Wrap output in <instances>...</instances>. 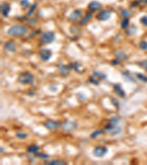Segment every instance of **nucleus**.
<instances>
[{"label":"nucleus","instance_id":"nucleus-10","mask_svg":"<svg viewBox=\"0 0 147 165\" xmlns=\"http://www.w3.org/2000/svg\"><path fill=\"white\" fill-rule=\"evenodd\" d=\"M60 123H59L58 121H55L52 120H46V122H44L43 125L46 127L47 129L49 130H54L55 128H57L59 126Z\"/></svg>","mask_w":147,"mask_h":165},{"label":"nucleus","instance_id":"nucleus-21","mask_svg":"<svg viewBox=\"0 0 147 165\" xmlns=\"http://www.w3.org/2000/svg\"><path fill=\"white\" fill-rule=\"evenodd\" d=\"M48 164H51V165H65L66 164V163L63 161H60V160H53L52 162H48Z\"/></svg>","mask_w":147,"mask_h":165},{"label":"nucleus","instance_id":"nucleus-30","mask_svg":"<svg viewBox=\"0 0 147 165\" xmlns=\"http://www.w3.org/2000/svg\"><path fill=\"white\" fill-rule=\"evenodd\" d=\"M139 65L141 66L143 69H144V70L147 71V60H143V61L140 62Z\"/></svg>","mask_w":147,"mask_h":165},{"label":"nucleus","instance_id":"nucleus-20","mask_svg":"<svg viewBox=\"0 0 147 165\" xmlns=\"http://www.w3.org/2000/svg\"><path fill=\"white\" fill-rule=\"evenodd\" d=\"M71 67L73 68L76 71L78 72V73H81L82 70H83V66H82V65H80V63H77V62H76V63H74V64H72Z\"/></svg>","mask_w":147,"mask_h":165},{"label":"nucleus","instance_id":"nucleus-23","mask_svg":"<svg viewBox=\"0 0 147 165\" xmlns=\"http://www.w3.org/2000/svg\"><path fill=\"white\" fill-rule=\"evenodd\" d=\"M94 77H95L96 78H100L102 79H106V75L103 74L101 72L97 71V70H95L94 72Z\"/></svg>","mask_w":147,"mask_h":165},{"label":"nucleus","instance_id":"nucleus-15","mask_svg":"<svg viewBox=\"0 0 147 165\" xmlns=\"http://www.w3.org/2000/svg\"><path fill=\"white\" fill-rule=\"evenodd\" d=\"M5 49L7 52H14L16 51V46H15V43L13 41H8L5 43Z\"/></svg>","mask_w":147,"mask_h":165},{"label":"nucleus","instance_id":"nucleus-37","mask_svg":"<svg viewBox=\"0 0 147 165\" xmlns=\"http://www.w3.org/2000/svg\"><path fill=\"white\" fill-rule=\"evenodd\" d=\"M35 8H36V4H35V5H33L32 7H31L30 10H29V12H28V15H31V14L33 13L34 10H35Z\"/></svg>","mask_w":147,"mask_h":165},{"label":"nucleus","instance_id":"nucleus-33","mask_svg":"<svg viewBox=\"0 0 147 165\" xmlns=\"http://www.w3.org/2000/svg\"><path fill=\"white\" fill-rule=\"evenodd\" d=\"M141 22L142 24H144V26H147V16L146 15H144V16L141 17Z\"/></svg>","mask_w":147,"mask_h":165},{"label":"nucleus","instance_id":"nucleus-6","mask_svg":"<svg viewBox=\"0 0 147 165\" xmlns=\"http://www.w3.org/2000/svg\"><path fill=\"white\" fill-rule=\"evenodd\" d=\"M107 148L104 146H97L93 151V154L96 157H103L107 153Z\"/></svg>","mask_w":147,"mask_h":165},{"label":"nucleus","instance_id":"nucleus-1","mask_svg":"<svg viewBox=\"0 0 147 165\" xmlns=\"http://www.w3.org/2000/svg\"><path fill=\"white\" fill-rule=\"evenodd\" d=\"M28 32V28L22 24H16L11 26L8 30V34L13 37H22Z\"/></svg>","mask_w":147,"mask_h":165},{"label":"nucleus","instance_id":"nucleus-39","mask_svg":"<svg viewBox=\"0 0 147 165\" xmlns=\"http://www.w3.org/2000/svg\"><path fill=\"white\" fill-rule=\"evenodd\" d=\"M119 60H117V59H115V60H113V62H112V63H113V65H117L118 64V63H119Z\"/></svg>","mask_w":147,"mask_h":165},{"label":"nucleus","instance_id":"nucleus-28","mask_svg":"<svg viewBox=\"0 0 147 165\" xmlns=\"http://www.w3.org/2000/svg\"><path fill=\"white\" fill-rule=\"evenodd\" d=\"M15 136H17L19 139H25V138L27 137V134L25 133H23V132H17L15 134Z\"/></svg>","mask_w":147,"mask_h":165},{"label":"nucleus","instance_id":"nucleus-22","mask_svg":"<svg viewBox=\"0 0 147 165\" xmlns=\"http://www.w3.org/2000/svg\"><path fill=\"white\" fill-rule=\"evenodd\" d=\"M136 31H137V28L135 27V26H134V25H132V26H130V27H129V29H127V33L129 35H134L135 32H136Z\"/></svg>","mask_w":147,"mask_h":165},{"label":"nucleus","instance_id":"nucleus-5","mask_svg":"<svg viewBox=\"0 0 147 165\" xmlns=\"http://www.w3.org/2000/svg\"><path fill=\"white\" fill-rule=\"evenodd\" d=\"M104 130L107 131V132H109L110 134L116 135L118 134L121 132V128L120 126H118L117 125H112V124L109 123L108 125L104 127Z\"/></svg>","mask_w":147,"mask_h":165},{"label":"nucleus","instance_id":"nucleus-19","mask_svg":"<svg viewBox=\"0 0 147 165\" xmlns=\"http://www.w3.org/2000/svg\"><path fill=\"white\" fill-rule=\"evenodd\" d=\"M116 59L118 60H119V61H124V60H127V54L123 52H117Z\"/></svg>","mask_w":147,"mask_h":165},{"label":"nucleus","instance_id":"nucleus-2","mask_svg":"<svg viewBox=\"0 0 147 165\" xmlns=\"http://www.w3.org/2000/svg\"><path fill=\"white\" fill-rule=\"evenodd\" d=\"M18 81L24 84H32L34 81V76L28 71L23 72L18 76Z\"/></svg>","mask_w":147,"mask_h":165},{"label":"nucleus","instance_id":"nucleus-4","mask_svg":"<svg viewBox=\"0 0 147 165\" xmlns=\"http://www.w3.org/2000/svg\"><path fill=\"white\" fill-rule=\"evenodd\" d=\"M55 33L50 31H48V32H45L42 34V35L41 36V41L42 43H50L55 40Z\"/></svg>","mask_w":147,"mask_h":165},{"label":"nucleus","instance_id":"nucleus-13","mask_svg":"<svg viewBox=\"0 0 147 165\" xmlns=\"http://www.w3.org/2000/svg\"><path fill=\"white\" fill-rule=\"evenodd\" d=\"M113 89L115 93L117 94V95H118V96L121 97V98H124L126 95L125 92L124 91V90H123L122 87H121V86L120 85V84H115V85L113 86Z\"/></svg>","mask_w":147,"mask_h":165},{"label":"nucleus","instance_id":"nucleus-26","mask_svg":"<svg viewBox=\"0 0 147 165\" xmlns=\"http://www.w3.org/2000/svg\"><path fill=\"white\" fill-rule=\"evenodd\" d=\"M137 77H138V79H140L141 81H142L143 82H147V77L146 76L144 75L142 73H137Z\"/></svg>","mask_w":147,"mask_h":165},{"label":"nucleus","instance_id":"nucleus-38","mask_svg":"<svg viewBox=\"0 0 147 165\" xmlns=\"http://www.w3.org/2000/svg\"><path fill=\"white\" fill-rule=\"evenodd\" d=\"M138 5H139V1H134L130 4L131 7H133V8H136L138 6Z\"/></svg>","mask_w":147,"mask_h":165},{"label":"nucleus","instance_id":"nucleus-35","mask_svg":"<svg viewBox=\"0 0 147 165\" xmlns=\"http://www.w3.org/2000/svg\"><path fill=\"white\" fill-rule=\"evenodd\" d=\"M90 83L96 84V85H99V81H97V80L96 79V77H94V76L91 77V78H90Z\"/></svg>","mask_w":147,"mask_h":165},{"label":"nucleus","instance_id":"nucleus-36","mask_svg":"<svg viewBox=\"0 0 147 165\" xmlns=\"http://www.w3.org/2000/svg\"><path fill=\"white\" fill-rule=\"evenodd\" d=\"M111 102H112L114 106H116L117 108L119 107V104H118V102L117 101L116 99H115V98H112V99H111Z\"/></svg>","mask_w":147,"mask_h":165},{"label":"nucleus","instance_id":"nucleus-8","mask_svg":"<svg viewBox=\"0 0 147 165\" xmlns=\"http://www.w3.org/2000/svg\"><path fill=\"white\" fill-rule=\"evenodd\" d=\"M111 16V11L108 10H102L97 15V18L99 21H107Z\"/></svg>","mask_w":147,"mask_h":165},{"label":"nucleus","instance_id":"nucleus-7","mask_svg":"<svg viewBox=\"0 0 147 165\" xmlns=\"http://www.w3.org/2000/svg\"><path fill=\"white\" fill-rule=\"evenodd\" d=\"M83 17V11L81 10H75L69 15V20L71 22H76L80 21Z\"/></svg>","mask_w":147,"mask_h":165},{"label":"nucleus","instance_id":"nucleus-34","mask_svg":"<svg viewBox=\"0 0 147 165\" xmlns=\"http://www.w3.org/2000/svg\"><path fill=\"white\" fill-rule=\"evenodd\" d=\"M37 156L38 158H40V159H47V158H49V155L46 154V153H39L37 154Z\"/></svg>","mask_w":147,"mask_h":165},{"label":"nucleus","instance_id":"nucleus-11","mask_svg":"<svg viewBox=\"0 0 147 165\" xmlns=\"http://www.w3.org/2000/svg\"><path fill=\"white\" fill-rule=\"evenodd\" d=\"M58 70L60 73L63 77H66L69 75V73L71 71V66L70 65H66L60 64L58 65Z\"/></svg>","mask_w":147,"mask_h":165},{"label":"nucleus","instance_id":"nucleus-14","mask_svg":"<svg viewBox=\"0 0 147 165\" xmlns=\"http://www.w3.org/2000/svg\"><path fill=\"white\" fill-rule=\"evenodd\" d=\"M10 10V5L9 4L6 3V2L2 4V5H1V12H2V14L4 16H8Z\"/></svg>","mask_w":147,"mask_h":165},{"label":"nucleus","instance_id":"nucleus-9","mask_svg":"<svg viewBox=\"0 0 147 165\" xmlns=\"http://www.w3.org/2000/svg\"><path fill=\"white\" fill-rule=\"evenodd\" d=\"M52 52L47 49H43L39 52V57L43 61H48L52 57Z\"/></svg>","mask_w":147,"mask_h":165},{"label":"nucleus","instance_id":"nucleus-25","mask_svg":"<svg viewBox=\"0 0 147 165\" xmlns=\"http://www.w3.org/2000/svg\"><path fill=\"white\" fill-rule=\"evenodd\" d=\"M139 48L144 51L147 50V42L146 40H141L139 43Z\"/></svg>","mask_w":147,"mask_h":165},{"label":"nucleus","instance_id":"nucleus-16","mask_svg":"<svg viewBox=\"0 0 147 165\" xmlns=\"http://www.w3.org/2000/svg\"><path fill=\"white\" fill-rule=\"evenodd\" d=\"M122 76L126 81H130V82H134V83L136 82V79H135L134 78L133 76L131 74L130 72L129 71L123 72Z\"/></svg>","mask_w":147,"mask_h":165},{"label":"nucleus","instance_id":"nucleus-32","mask_svg":"<svg viewBox=\"0 0 147 165\" xmlns=\"http://www.w3.org/2000/svg\"><path fill=\"white\" fill-rule=\"evenodd\" d=\"M20 4L23 8H27V7H28L29 5V0H22Z\"/></svg>","mask_w":147,"mask_h":165},{"label":"nucleus","instance_id":"nucleus-3","mask_svg":"<svg viewBox=\"0 0 147 165\" xmlns=\"http://www.w3.org/2000/svg\"><path fill=\"white\" fill-rule=\"evenodd\" d=\"M61 128L66 132H73L77 128V124L71 120H66L60 125Z\"/></svg>","mask_w":147,"mask_h":165},{"label":"nucleus","instance_id":"nucleus-18","mask_svg":"<svg viewBox=\"0 0 147 165\" xmlns=\"http://www.w3.org/2000/svg\"><path fill=\"white\" fill-rule=\"evenodd\" d=\"M39 150V147L36 145H30L27 148V151L29 152V153H32V154H35V153H37L38 152Z\"/></svg>","mask_w":147,"mask_h":165},{"label":"nucleus","instance_id":"nucleus-40","mask_svg":"<svg viewBox=\"0 0 147 165\" xmlns=\"http://www.w3.org/2000/svg\"><path fill=\"white\" fill-rule=\"evenodd\" d=\"M139 2H141L143 4H146L147 3V0H138Z\"/></svg>","mask_w":147,"mask_h":165},{"label":"nucleus","instance_id":"nucleus-29","mask_svg":"<svg viewBox=\"0 0 147 165\" xmlns=\"http://www.w3.org/2000/svg\"><path fill=\"white\" fill-rule=\"evenodd\" d=\"M118 121H119V118H118V117H113V118H112L111 119H110V123L112 124V125H118Z\"/></svg>","mask_w":147,"mask_h":165},{"label":"nucleus","instance_id":"nucleus-24","mask_svg":"<svg viewBox=\"0 0 147 165\" xmlns=\"http://www.w3.org/2000/svg\"><path fill=\"white\" fill-rule=\"evenodd\" d=\"M129 25V19L128 18H124L122 21H121V26L122 29H127V26Z\"/></svg>","mask_w":147,"mask_h":165},{"label":"nucleus","instance_id":"nucleus-12","mask_svg":"<svg viewBox=\"0 0 147 165\" xmlns=\"http://www.w3.org/2000/svg\"><path fill=\"white\" fill-rule=\"evenodd\" d=\"M102 8V4L99 3V2L97 1H93V2H90L88 5V8L93 12H95V11L99 10L101 9Z\"/></svg>","mask_w":147,"mask_h":165},{"label":"nucleus","instance_id":"nucleus-31","mask_svg":"<svg viewBox=\"0 0 147 165\" xmlns=\"http://www.w3.org/2000/svg\"><path fill=\"white\" fill-rule=\"evenodd\" d=\"M121 14H122V15L124 18H128V17L131 15L130 12L127 10H121Z\"/></svg>","mask_w":147,"mask_h":165},{"label":"nucleus","instance_id":"nucleus-17","mask_svg":"<svg viewBox=\"0 0 147 165\" xmlns=\"http://www.w3.org/2000/svg\"><path fill=\"white\" fill-rule=\"evenodd\" d=\"M92 17H93V15H92L91 13H88L85 16L84 18H83V19H82L81 22H80V25L83 26V25H85V24H87L89 21L91 20Z\"/></svg>","mask_w":147,"mask_h":165},{"label":"nucleus","instance_id":"nucleus-27","mask_svg":"<svg viewBox=\"0 0 147 165\" xmlns=\"http://www.w3.org/2000/svg\"><path fill=\"white\" fill-rule=\"evenodd\" d=\"M103 133H104V131L101 130V129H99V130L95 131L94 132H93V133L90 134V136H91L92 138H96L97 136H99V135L102 134Z\"/></svg>","mask_w":147,"mask_h":165}]
</instances>
